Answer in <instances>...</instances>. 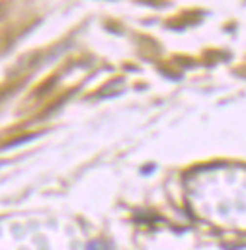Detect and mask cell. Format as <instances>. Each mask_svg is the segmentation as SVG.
Masks as SVG:
<instances>
[{
    "instance_id": "obj_1",
    "label": "cell",
    "mask_w": 246,
    "mask_h": 250,
    "mask_svg": "<svg viewBox=\"0 0 246 250\" xmlns=\"http://www.w3.org/2000/svg\"><path fill=\"white\" fill-rule=\"evenodd\" d=\"M88 250H109L103 243H92V245H88Z\"/></svg>"
}]
</instances>
